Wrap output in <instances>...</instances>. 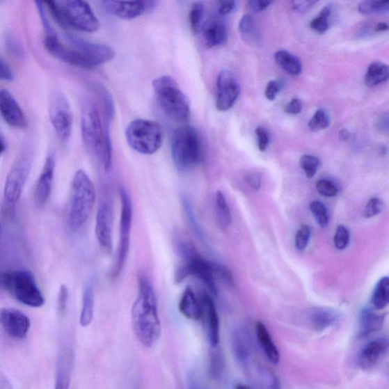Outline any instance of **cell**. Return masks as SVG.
I'll use <instances>...</instances> for the list:
<instances>
[{
  "instance_id": "obj_43",
  "label": "cell",
  "mask_w": 389,
  "mask_h": 389,
  "mask_svg": "<svg viewBox=\"0 0 389 389\" xmlns=\"http://www.w3.org/2000/svg\"><path fill=\"white\" fill-rule=\"evenodd\" d=\"M350 242V232L343 225L338 226L334 237V244L338 250H345Z\"/></svg>"
},
{
  "instance_id": "obj_33",
  "label": "cell",
  "mask_w": 389,
  "mask_h": 389,
  "mask_svg": "<svg viewBox=\"0 0 389 389\" xmlns=\"http://www.w3.org/2000/svg\"><path fill=\"white\" fill-rule=\"evenodd\" d=\"M372 304L377 310H383L389 302V279L388 277L381 278L375 287L372 298Z\"/></svg>"
},
{
  "instance_id": "obj_59",
  "label": "cell",
  "mask_w": 389,
  "mask_h": 389,
  "mask_svg": "<svg viewBox=\"0 0 389 389\" xmlns=\"http://www.w3.org/2000/svg\"><path fill=\"white\" fill-rule=\"evenodd\" d=\"M374 30L376 32L387 31L388 30V24L386 22H379L376 24Z\"/></svg>"
},
{
  "instance_id": "obj_50",
  "label": "cell",
  "mask_w": 389,
  "mask_h": 389,
  "mask_svg": "<svg viewBox=\"0 0 389 389\" xmlns=\"http://www.w3.org/2000/svg\"><path fill=\"white\" fill-rule=\"evenodd\" d=\"M255 134L258 138L260 151L262 152H266L270 143V137L268 131L262 127H259L256 128Z\"/></svg>"
},
{
  "instance_id": "obj_16",
  "label": "cell",
  "mask_w": 389,
  "mask_h": 389,
  "mask_svg": "<svg viewBox=\"0 0 389 389\" xmlns=\"http://www.w3.org/2000/svg\"><path fill=\"white\" fill-rule=\"evenodd\" d=\"M217 88L216 109L221 112L228 111L235 105L241 93L235 74L228 70L221 71L217 80Z\"/></svg>"
},
{
  "instance_id": "obj_48",
  "label": "cell",
  "mask_w": 389,
  "mask_h": 389,
  "mask_svg": "<svg viewBox=\"0 0 389 389\" xmlns=\"http://www.w3.org/2000/svg\"><path fill=\"white\" fill-rule=\"evenodd\" d=\"M69 301V289L65 285H62L60 287L59 294H58L57 308L60 315L63 316L68 309Z\"/></svg>"
},
{
  "instance_id": "obj_58",
  "label": "cell",
  "mask_w": 389,
  "mask_h": 389,
  "mask_svg": "<svg viewBox=\"0 0 389 389\" xmlns=\"http://www.w3.org/2000/svg\"><path fill=\"white\" fill-rule=\"evenodd\" d=\"M0 389H13L9 379L5 376H0Z\"/></svg>"
},
{
  "instance_id": "obj_22",
  "label": "cell",
  "mask_w": 389,
  "mask_h": 389,
  "mask_svg": "<svg viewBox=\"0 0 389 389\" xmlns=\"http://www.w3.org/2000/svg\"><path fill=\"white\" fill-rule=\"evenodd\" d=\"M388 340L382 337L374 339L363 347L360 356V366L363 370H369L376 365L388 350Z\"/></svg>"
},
{
  "instance_id": "obj_6",
  "label": "cell",
  "mask_w": 389,
  "mask_h": 389,
  "mask_svg": "<svg viewBox=\"0 0 389 389\" xmlns=\"http://www.w3.org/2000/svg\"><path fill=\"white\" fill-rule=\"evenodd\" d=\"M173 163L180 171H187L198 166L203 159L202 138L196 128L184 126L173 134L171 141Z\"/></svg>"
},
{
  "instance_id": "obj_8",
  "label": "cell",
  "mask_w": 389,
  "mask_h": 389,
  "mask_svg": "<svg viewBox=\"0 0 389 389\" xmlns=\"http://www.w3.org/2000/svg\"><path fill=\"white\" fill-rule=\"evenodd\" d=\"M126 138L131 148L141 154L151 155L159 150L164 141V129L156 121L137 119L126 129Z\"/></svg>"
},
{
  "instance_id": "obj_42",
  "label": "cell",
  "mask_w": 389,
  "mask_h": 389,
  "mask_svg": "<svg viewBox=\"0 0 389 389\" xmlns=\"http://www.w3.org/2000/svg\"><path fill=\"white\" fill-rule=\"evenodd\" d=\"M311 237V229L308 225H303L296 232L295 246L297 251H303L308 247Z\"/></svg>"
},
{
  "instance_id": "obj_2",
  "label": "cell",
  "mask_w": 389,
  "mask_h": 389,
  "mask_svg": "<svg viewBox=\"0 0 389 389\" xmlns=\"http://www.w3.org/2000/svg\"><path fill=\"white\" fill-rule=\"evenodd\" d=\"M43 3L63 28L71 27L86 33H95L100 28V22L92 7L86 1L48 0Z\"/></svg>"
},
{
  "instance_id": "obj_11",
  "label": "cell",
  "mask_w": 389,
  "mask_h": 389,
  "mask_svg": "<svg viewBox=\"0 0 389 389\" xmlns=\"http://www.w3.org/2000/svg\"><path fill=\"white\" fill-rule=\"evenodd\" d=\"M121 202V213L120 221V239L117 253V260L112 272L113 278H118L125 266L130 246V235L134 215V205L127 190L123 186L119 189Z\"/></svg>"
},
{
  "instance_id": "obj_3",
  "label": "cell",
  "mask_w": 389,
  "mask_h": 389,
  "mask_svg": "<svg viewBox=\"0 0 389 389\" xmlns=\"http://www.w3.org/2000/svg\"><path fill=\"white\" fill-rule=\"evenodd\" d=\"M96 201L93 182L84 170H79L72 179L68 225L72 231L84 228L92 215Z\"/></svg>"
},
{
  "instance_id": "obj_23",
  "label": "cell",
  "mask_w": 389,
  "mask_h": 389,
  "mask_svg": "<svg viewBox=\"0 0 389 389\" xmlns=\"http://www.w3.org/2000/svg\"><path fill=\"white\" fill-rule=\"evenodd\" d=\"M102 3L106 11L121 19H136L148 9V3L143 1H103Z\"/></svg>"
},
{
  "instance_id": "obj_1",
  "label": "cell",
  "mask_w": 389,
  "mask_h": 389,
  "mask_svg": "<svg viewBox=\"0 0 389 389\" xmlns=\"http://www.w3.org/2000/svg\"><path fill=\"white\" fill-rule=\"evenodd\" d=\"M132 322L141 344L152 347L161 335L158 299L153 285L145 276L138 278V294L132 305Z\"/></svg>"
},
{
  "instance_id": "obj_34",
  "label": "cell",
  "mask_w": 389,
  "mask_h": 389,
  "mask_svg": "<svg viewBox=\"0 0 389 389\" xmlns=\"http://www.w3.org/2000/svg\"><path fill=\"white\" fill-rule=\"evenodd\" d=\"M205 5L203 2H196L189 12V24L195 35H198L203 24Z\"/></svg>"
},
{
  "instance_id": "obj_7",
  "label": "cell",
  "mask_w": 389,
  "mask_h": 389,
  "mask_svg": "<svg viewBox=\"0 0 389 389\" xmlns=\"http://www.w3.org/2000/svg\"><path fill=\"white\" fill-rule=\"evenodd\" d=\"M2 287L15 300L33 308L45 304V297L31 271L17 269L3 272Z\"/></svg>"
},
{
  "instance_id": "obj_18",
  "label": "cell",
  "mask_w": 389,
  "mask_h": 389,
  "mask_svg": "<svg viewBox=\"0 0 389 389\" xmlns=\"http://www.w3.org/2000/svg\"><path fill=\"white\" fill-rule=\"evenodd\" d=\"M0 115L14 128L24 129L28 125L26 113L9 90L0 89Z\"/></svg>"
},
{
  "instance_id": "obj_44",
  "label": "cell",
  "mask_w": 389,
  "mask_h": 389,
  "mask_svg": "<svg viewBox=\"0 0 389 389\" xmlns=\"http://www.w3.org/2000/svg\"><path fill=\"white\" fill-rule=\"evenodd\" d=\"M383 209L384 203L380 198H372L363 210V216L367 219L374 218L382 212Z\"/></svg>"
},
{
  "instance_id": "obj_36",
  "label": "cell",
  "mask_w": 389,
  "mask_h": 389,
  "mask_svg": "<svg viewBox=\"0 0 389 389\" xmlns=\"http://www.w3.org/2000/svg\"><path fill=\"white\" fill-rule=\"evenodd\" d=\"M332 15V6H326L317 16L310 22V28L319 35L324 34L329 28V19Z\"/></svg>"
},
{
  "instance_id": "obj_28",
  "label": "cell",
  "mask_w": 389,
  "mask_h": 389,
  "mask_svg": "<svg viewBox=\"0 0 389 389\" xmlns=\"http://www.w3.org/2000/svg\"><path fill=\"white\" fill-rule=\"evenodd\" d=\"M384 317L378 315L370 309H364L360 314L359 336L366 338L383 328Z\"/></svg>"
},
{
  "instance_id": "obj_10",
  "label": "cell",
  "mask_w": 389,
  "mask_h": 389,
  "mask_svg": "<svg viewBox=\"0 0 389 389\" xmlns=\"http://www.w3.org/2000/svg\"><path fill=\"white\" fill-rule=\"evenodd\" d=\"M81 129L87 151L102 159L104 129L97 107L92 102L86 101L82 105Z\"/></svg>"
},
{
  "instance_id": "obj_32",
  "label": "cell",
  "mask_w": 389,
  "mask_h": 389,
  "mask_svg": "<svg viewBox=\"0 0 389 389\" xmlns=\"http://www.w3.org/2000/svg\"><path fill=\"white\" fill-rule=\"evenodd\" d=\"M214 209L219 225L223 229L228 228L232 223L231 212L226 197L221 191L215 194Z\"/></svg>"
},
{
  "instance_id": "obj_29",
  "label": "cell",
  "mask_w": 389,
  "mask_h": 389,
  "mask_svg": "<svg viewBox=\"0 0 389 389\" xmlns=\"http://www.w3.org/2000/svg\"><path fill=\"white\" fill-rule=\"evenodd\" d=\"M338 319L337 313L327 308H317L310 315L312 326L318 332H321L335 324Z\"/></svg>"
},
{
  "instance_id": "obj_15",
  "label": "cell",
  "mask_w": 389,
  "mask_h": 389,
  "mask_svg": "<svg viewBox=\"0 0 389 389\" xmlns=\"http://www.w3.org/2000/svg\"><path fill=\"white\" fill-rule=\"evenodd\" d=\"M71 47L76 48L87 58L94 68L113 61L116 56L114 49L107 45L90 42L77 36L66 35Z\"/></svg>"
},
{
  "instance_id": "obj_20",
  "label": "cell",
  "mask_w": 389,
  "mask_h": 389,
  "mask_svg": "<svg viewBox=\"0 0 389 389\" xmlns=\"http://www.w3.org/2000/svg\"><path fill=\"white\" fill-rule=\"evenodd\" d=\"M203 305V317L205 332L210 345L216 347L220 342V322L216 306L212 296L203 294L200 298Z\"/></svg>"
},
{
  "instance_id": "obj_31",
  "label": "cell",
  "mask_w": 389,
  "mask_h": 389,
  "mask_svg": "<svg viewBox=\"0 0 389 389\" xmlns=\"http://www.w3.org/2000/svg\"><path fill=\"white\" fill-rule=\"evenodd\" d=\"M388 77V66L381 62H375L370 65L364 80L368 87L372 88L384 84Z\"/></svg>"
},
{
  "instance_id": "obj_24",
  "label": "cell",
  "mask_w": 389,
  "mask_h": 389,
  "mask_svg": "<svg viewBox=\"0 0 389 389\" xmlns=\"http://www.w3.org/2000/svg\"><path fill=\"white\" fill-rule=\"evenodd\" d=\"M73 366V352L70 349L63 350L57 358L54 389H70Z\"/></svg>"
},
{
  "instance_id": "obj_57",
  "label": "cell",
  "mask_w": 389,
  "mask_h": 389,
  "mask_svg": "<svg viewBox=\"0 0 389 389\" xmlns=\"http://www.w3.org/2000/svg\"><path fill=\"white\" fill-rule=\"evenodd\" d=\"M246 182L253 189L259 190L262 185V178L258 173H251L247 175Z\"/></svg>"
},
{
  "instance_id": "obj_39",
  "label": "cell",
  "mask_w": 389,
  "mask_h": 389,
  "mask_svg": "<svg viewBox=\"0 0 389 389\" xmlns=\"http://www.w3.org/2000/svg\"><path fill=\"white\" fill-rule=\"evenodd\" d=\"M310 209L319 225L321 228H326L329 223V216L324 204L319 201H313L310 205Z\"/></svg>"
},
{
  "instance_id": "obj_25",
  "label": "cell",
  "mask_w": 389,
  "mask_h": 389,
  "mask_svg": "<svg viewBox=\"0 0 389 389\" xmlns=\"http://www.w3.org/2000/svg\"><path fill=\"white\" fill-rule=\"evenodd\" d=\"M179 311L185 318L198 321L202 319L203 305L193 288L186 287L180 297L178 305Z\"/></svg>"
},
{
  "instance_id": "obj_35",
  "label": "cell",
  "mask_w": 389,
  "mask_h": 389,
  "mask_svg": "<svg viewBox=\"0 0 389 389\" xmlns=\"http://www.w3.org/2000/svg\"><path fill=\"white\" fill-rule=\"evenodd\" d=\"M239 30L246 40L249 42L256 41L257 31H256L255 22L252 15L246 14L243 16L239 21Z\"/></svg>"
},
{
  "instance_id": "obj_49",
  "label": "cell",
  "mask_w": 389,
  "mask_h": 389,
  "mask_svg": "<svg viewBox=\"0 0 389 389\" xmlns=\"http://www.w3.org/2000/svg\"><path fill=\"white\" fill-rule=\"evenodd\" d=\"M183 205H184V210L187 214V217L189 219L190 225H191V226L196 230V234H198L201 237L202 235L201 228H200V226H198V223L196 220V217L192 209L191 204H190L189 201L187 200V198H186V197L183 198Z\"/></svg>"
},
{
  "instance_id": "obj_55",
  "label": "cell",
  "mask_w": 389,
  "mask_h": 389,
  "mask_svg": "<svg viewBox=\"0 0 389 389\" xmlns=\"http://www.w3.org/2000/svg\"><path fill=\"white\" fill-rule=\"evenodd\" d=\"M236 8L235 1H220L219 2V13L221 15H228L235 10Z\"/></svg>"
},
{
  "instance_id": "obj_26",
  "label": "cell",
  "mask_w": 389,
  "mask_h": 389,
  "mask_svg": "<svg viewBox=\"0 0 389 389\" xmlns=\"http://www.w3.org/2000/svg\"><path fill=\"white\" fill-rule=\"evenodd\" d=\"M255 333L258 342L267 359L273 364H278L280 361V353L277 346L273 342L267 327L258 321L255 325Z\"/></svg>"
},
{
  "instance_id": "obj_4",
  "label": "cell",
  "mask_w": 389,
  "mask_h": 389,
  "mask_svg": "<svg viewBox=\"0 0 389 389\" xmlns=\"http://www.w3.org/2000/svg\"><path fill=\"white\" fill-rule=\"evenodd\" d=\"M154 95L161 109L172 120L186 122L190 117V102L176 80L169 76L156 78L152 81Z\"/></svg>"
},
{
  "instance_id": "obj_27",
  "label": "cell",
  "mask_w": 389,
  "mask_h": 389,
  "mask_svg": "<svg viewBox=\"0 0 389 389\" xmlns=\"http://www.w3.org/2000/svg\"><path fill=\"white\" fill-rule=\"evenodd\" d=\"M95 311V287L93 280H88L82 293V305L80 314V325L88 327L93 320Z\"/></svg>"
},
{
  "instance_id": "obj_51",
  "label": "cell",
  "mask_w": 389,
  "mask_h": 389,
  "mask_svg": "<svg viewBox=\"0 0 389 389\" xmlns=\"http://www.w3.org/2000/svg\"><path fill=\"white\" fill-rule=\"evenodd\" d=\"M281 85L277 80H271L269 82L266 90H264V95L269 101H275L277 96L280 92Z\"/></svg>"
},
{
  "instance_id": "obj_54",
  "label": "cell",
  "mask_w": 389,
  "mask_h": 389,
  "mask_svg": "<svg viewBox=\"0 0 389 389\" xmlns=\"http://www.w3.org/2000/svg\"><path fill=\"white\" fill-rule=\"evenodd\" d=\"M303 104L300 99L293 98L285 106V112L289 114L296 115L302 111Z\"/></svg>"
},
{
  "instance_id": "obj_37",
  "label": "cell",
  "mask_w": 389,
  "mask_h": 389,
  "mask_svg": "<svg viewBox=\"0 0 389 389\" xmlns=\"http://www.w3.org/2000/svg\"><path fill=\"white\" fill-rule=\"evenodd\" d=\"M389 3L379 1H363L358 6V10L363 15H383L388 12Z\"/></svg>"
},
{
  "instance_id": "obj_56",
  "label": "cell",
  "mask_w": 389,
  "mask_h": 389,
  "mask_svg": "<svg viewBox=\"0 0 389 389\" xmlns=\"http://www.w3.org/2000/svg\"><path fill=\"white\" fill-rule=\"evenodd\" d=\"M317 2L316 1H294L292 3L293 9L296 12L304 13L315 5Z\"/></svg>"
},
{
  "instance_id": "obj_40",
  "label": "cell",
  "mask_w": 389,
  "mask_h": 389,
  "mask_svg": "<svg viewBox=\"0 0 389 389\" xmlns=\"http://www.w3.org/2000/svg\"><path fill=\"white\" fill-rule=\"evenodd\" d=\"M331 120L325 110L319 109L310 120L308 126L310 130L318 132L327 129L330 126Z\"/></svg>"
},
{
  "instance_id": "obj_64",
  "label": "cell",
  "mask_w": 389,
  "mask_h": 389,
  "mask_svg": "<svg viewBox=\"0 0 389 389\" xmlns=\"http://www.w3.org/2000/svg\"><path fill=\"white\" fill-rule=\"evenodd\" d=\"M0 235H1V223H0Z\"/></svg>"
},
{
  "instance_id": "obj_63",
  "label": "cell",
  "mask_w": 389,
  "mask_h": 389,
  "mask_svg": "<svg viewBox=\"0 0 389 389\" xmlns=\"http://www.w3.org/2000/svg\"><path fill=\"white\" fill-rule=\"evenodd\" d=\"M3 272L0 271V287H2Z\"/></svg>"
},
{
  "instance_id": "obj_38",
  "label": "cell",
  "mask_w": 389,
  "mask_h": 389,
  "mask_svg": "<svg viewBox=\"0 0 389 389\" xmlns=\"http://www.w3.org/2000/svg\"><path fill=\"white\" fill-rule=\"evenodd\" d=\"M301 166L306 177L311 179L317 175L320 166V161L316 156L304 154L300 160Z\"/></svg>"
},
{
  "instance_id": "obj_53",
  "label": "cell",
  "mask_w": 389,
  "mask_h": 389,
  "mask_svg": "<svg viewBox=\"0 0 389 389\" xmlns=\"http://www.w3.org/2000/svg\"><path fill=\"white\" fill-rule=\"evenodd\" d=\"M271 2L263 1V0H250L246 3V8L250 11L260 13L267 10Z\"/></svg>"
},
{
  "instance_id": "obj_14",
  "label": "cell",
  "mask_w": 389,
  "mask_h": 389,
  "mask_svg": "<svg viewBox=\"0 0 389 389\" xmlns=\"http://www.w3.org/2000/svg\"><path fill=\"white\" fill-rule=\"evenodd\" d=\"M0 327L15 340H23L29 334L31 321L26 314L15 308L0 309Z\"/></svg>"
},
{
  "instance_id": "obj_45",
  "label": "cell",
  "mask_w": 389,
  "mask_h": 389,
  "mask_svg": "<svg viewBox=\"0 0 389 389\" xmlns=\"http://www.w3.org/2000/svg\"><path fill=\"white\" fill-rule=\"evenodd\" d=\"M6 45L12 55L17 58H23L26 52L21 41L12 35H8L6 38Z\"/></svg>"
},
{
  "instance_id": "obj_60",
  "label": "cell",
  "mask_w": 389,
  "mask_h": 389,
  "mask_svg": "<svg viewBox=\"0 0 389 389\" xmlns=\"http://www.w3.org/2000/svg\"><path fill=\"white\" fill-rule=\"evenodd\" d=\"M6 150V143L4 137L0 134V157H1Z\"/></svg>"
},
{
  "instance_id": "obj_62",
  "label": "cell",
  "mask_w": 389,
  "mask_h": 389,
  "mask_svg": "<svg viewBox=\"0 0 389 389\" xmlns=\"http://www.w3.org/2000/svg\"><path fill=\"white\" fill-rule=\"evenodd\" d=\"M235 389H252V388L246 385L237 384L235 387Z\"/></svg>"
},
{
  "instance_id": "obj_46",
  "label": "cell",
  "mask_w": 389,
  "mask_h": 389,
  "mask_svg": "<svg viewBox=\"0 0 389 389\" xmlns=\"http://www.w3.org/2000/svg\"><path fill=\"white\" fill-rule=\"evenodd\" d=\"M261 385L262 389H280L277 376L267 369L260 371Z\"/></svg>"
},
{
  "instance_id": "obj_9",
  "label": "cell",
  "mask_w": 389,
  "mask_h": 389,
  "mask_svg": "<svg viewBox=\"0 0 389 389\" xmlns=\"http://www.w3.org/2000/svg\"><path fill=\"white\" fill-rule=\"evenodd\" d=\"M34 160V148L30 143L24 144L6 179L3 197L8 205L13 206L19 201Z\"/></svg>"
},
{
  "instance_id": "obj_12",
  "label": "cell",
  "mask_w": 389,
  "mask_h": 389,
  "mask_svg": "<svg viewBox=\"0 0 389 389\" xmlns=\"http://www.w3.org/2000/svg\"><path fill=\"white\" fill-rule=\"evenodd\" d=\"M49 118L56 136L63 143L69 142L73 127V116L68 98L61 90H54L49 98Z\"/></svg>"
},
{
  "instance_id": "obj_17",
  "label": "cell",
  "mask_w": 389,
  "mask_h": 389,
  "mask_svg": "<svg viewBox=\"0 0 389 389\" xmlns=\"http://www.w3.org/2000/svg\"><path fill=\"white\" fill-rule=\"evenodd\" d=\"M113 208L109 202L99 207L96 215L95 236L101 249L106 254L113 250Z\"/></svg>"
},
{
  "instance_id": "obj_5",
  "label": "cell",
  "mask_w": 389,
  "mask_h": 389,
  "mask_svg": "<svg viewBox=\"0 0 389 389\" xmlns=\"http://www.w3.org/2000/svg\"><path fill=\"white\" fill-rule=\"evenodd\" d=\"M179 249L183 258V264L176 271V283H180L185 278L192 276L202 281L212 295L216 296L218 291L215 276H217L218 264L205 259L191 244L181 243Z\"/></svg>"
},
{
  "instance_id": "obj_47",
  "label": "cell",
  "mask_w": 389,
  "mask_h": 389,
  "mask_svg": "<svg viewBox=\"0 0 389 389\" xmlns=\"http://www.w3.org/2000/svg\"><path fill=\"white\" fill-rule=\"evenodd\" d=\"M317 192L327 198L335 197L338 193V188L333 182L328 180H319L316 184Z\"/></svg>"
},
{
  "instance_id": "obj_21",
  "label": "cell",
  "mask_w": 389,
  "mask_h": 389,
  "mask_svg": "<svg viewBox=\"0 0 389 389\" xmlns=\"http://www.w3.org/2000/svg\"><path fill=\"white\" fill-rule=\"evenodd\" d=\"M202 42L207 49H212L225 43L228 29L225 22L219 18H211L203 22L200 33Z\"/></svg>"
},
{
  "instance_id": "obj_30",
  "label": "cell",
  "mask_w": 389,
  "mask_h": 389,
  "mask_svg": "<svg viewBox=\"0 0 389 389\" xmlns=\"http://www.w3.org/2000/svg\"><path fill=\"white\" fill-rule=\"evenodd\" d=\"M275 58L279 68L291 76L297 77L301 74L302 63L295 55L283 49L276 54Z\"/></svg>"
},
{
  "instance_id": "obj_61",
  "label": "cell",
  "mask_w": 389,
  "mask_h": 389,
  "mask_svg": "<svg viewBox=\"0 0 389 389\" xmlns=\"http://www.w3.org/2000/svg\"><path fill=\"white\" fill-rule=\"evenodd\" d=\"M341 137L343 140L349 139L350 138L349 132L347 130H342L341 132Z\"/></svg>"
},
{
  "instance_id": "obj_41",
  "label": "cell",
  "mask_w": 389,
  "mask_h": 389,
  "mask_svg": "<svg viewBox=\"0 0 389 389\" xmlns=\"http://www.w3.org/2000/svg\"><path fill=\"white\" fill-rule=\"evenodd\" d=\"M97 93L102 99L106 117V123L110 124L115 114V106L112 95L104 88H99Z\"/></svg>"
},
{
  "instance_id": "obj_13",
  "label": "cell",
  "mask_w": 389,
  "mask_h": 389,
  "mask_svg": "<svg viewBox=\"0 0 389 389\" xmlns=\"http://www.w3.org/2000/svg\"><path fill=\"white\" fill-rule=\"evenodd\" d=\"M44 44L47 51L62 62L86 70L95 68L77 49L62 44L54 29L45 33Z\"/></svg>"
},
{
  "instance_id": "obj_19",
  "label": "cell",
  "mask_w": 389,
  "mask_h": 389,
  "mask_svg": "<svg viewBox=\"0 0 389 389\" xmlns=\"http://www.w3.org/2000/svg\"><path fill=\"white\" fill-rule=\"evenodd\" d=\"M56 170V159L53 153L48 154L42 171L38 177L35 190V203L38 208L45 206L51 197Z\"/></svg>"
},
{
  "instance_id": "obj_52",
  "label": "cell",
  "mask_w": 389,
  "mask_h": 389,
  "mask_svg": "<svg viewBox=\"0 0 389 389\" xmlns=\"http://www.w3.org/2000/svg\"><path fill=\"white\" fill-rule=\"evenodd\" d=\"M13 79L14 74L10 65L0 56V81H12Z\"/></svg>"
}]
</instances>
